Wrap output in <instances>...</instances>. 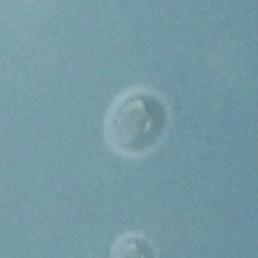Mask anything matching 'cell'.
I'll return each instance as SVG.
<instances>
[{
  "instance_id": "6da1fadb",
  "label": "cell",
  "mask_w": 258,
  "mask_h": 258,
  "mask_svg": "<svg viewBox=\"0 0 258 258\" xmlns=\"http://www.w3.org/2000/svg\"><path fill=\"white\" fill-rule=\"evenodd\" d=\"M168 121L166 108L155 95L134 91L119 99L108 120L111 144L126 155H138L154 147Z\"/></svg>"
}]
</instances>
